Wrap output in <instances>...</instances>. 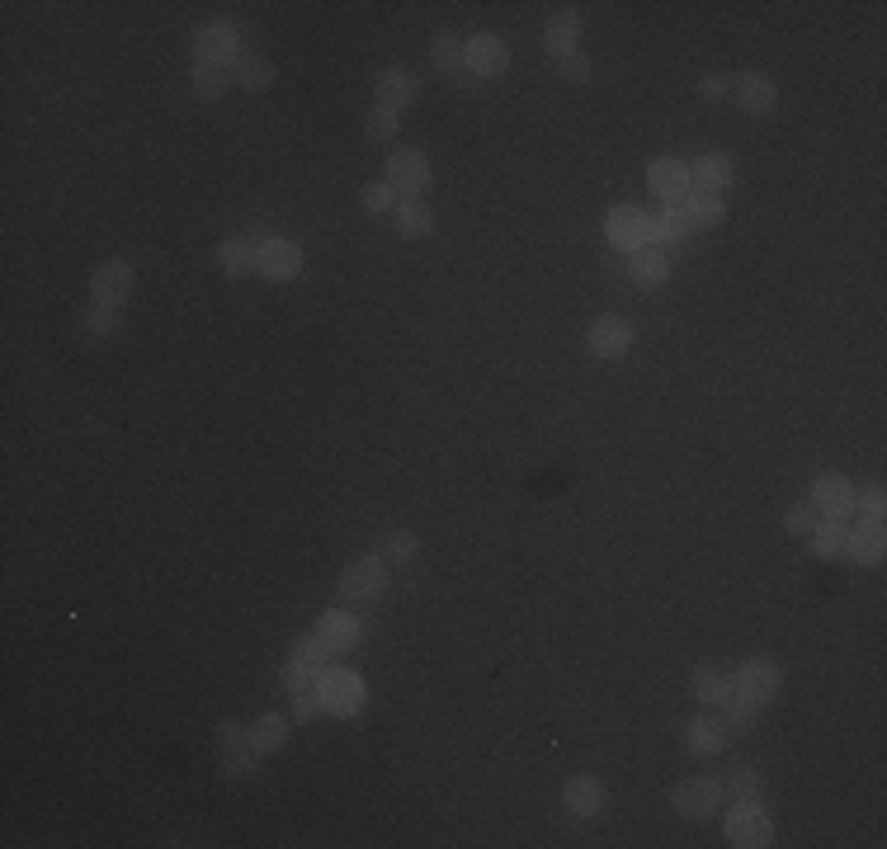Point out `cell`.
<instances>
[{"label": "cell", "mask_w": 887, "mask_h": 849, "mask_svg": "<svg viewBox=\"0 0 887 849\" xmlns=\"http://www.w3.org/2000/svg\"><path fill=\"white\" fill-rule=\"evenodd\" d=\"M317 689H321V703H326V713L335 717H354L364 708V680L354 675V670H335L326 666L317 675Z\"/></svg>", "instance_id": "cell-1"}, {"label": "cell", "mask_w": 887, "mask_h": 849, "mask_svg": "<svg viewBox=\"0 0 887 849\" xmlns=\"http://www.w3.org/2000/svg\"><path fill=\"white\" fill-rule=\"evenodd\" d=\"M241 34H236L232 24H203L199 34H194V57H199L203 67H227V62H236L241 57Z\"/></svg>", "instance_id": "cell-2"}, {"label": "cell", "mask_w": 887, "mask_h": 849, "mask_svg": "<svg viewBox=\"0 0 887 849\" xmlns=\"http://www.w3.org/2000/svg\"><path fill=\"white\" fill-rule=\"evenodd\" d=\"M727 840H732L737 849H760V845H770V840H774L770 816L760 812L755 802H737V807L727 812Z\"/></svg>", "instance_id": "cell-3"}, {"label": "cell", "mask_w": 887, "mask_h": 849, "mask_svg": "<svg viewBox=\"0 0 887 849\" xmlns=\"http://www.w3.org/2000/svg\"><path fill=\"white\" fill-rule=\"evenodd\" d=\"M387 184L402 194V199H416L430 189V161L425 151H392L387 156Z\"/></svg>", "instance_id": "cell-4"}, {"label": "cell", "mask_w": 887, "mask_h": 849, "mask_svg": "<svg viewBox=\"0 0 887 849\" xmlns=\"http://www.w3.org/2000/svg\"><path fill=\"white\" fill-rule=\"evenodd\" d=\"M387 585V562L373 552V557H359V562L345 566V576H340V595L345 600H378Z\"/></svg>", "instance_id": "cell-5"}, {"label": "cell", "mask_w": 887, "mask_h": 849, "mask_svg": "<svg viewBox=\"0 0 887 849\" xmlns=\"http://www.w3.org/2000/svg\"><path fill=\"white\" fill-rule=\"evenodd\" d=\"M604 232H609V241L619 250H642V246H652V217L642 213V208H614L609 213V222H604Z\"/></svg>", "instance_id": "cell-6"}, {"label": "cell", "mask_w": 887, "mask_h": 849, "mask_svg": "<svg viewBox=\"0 0 887 849\" xmlns=\"http://www.w3.org/2000/svg\"><path fill=\"white\" fill-rule=\"evenodd\" d=\"M732 684H737V694L741 699H751V703H770L779 689H784V670L774 666V661H746V666L732 675Z\"/></svg>", "instance_id": "cell-7"}, {"label": "cell", "mask_w": 887, "mask_h": 849, "mask_svg": "<svg viewBox=\"0 0 887 849\" xmlns=\"http://www.w3.org/2000/svg\"><path fill=\"white\" fill-rule=\"evenodd\" d=\"M90 293H95L100 307H118V302L133 293V265H128V260H104V265H95Z\"/></svg>", "instance_id": "cell-8"}, {"label": "cell", "mask_w": 887, "mask_h": 849, "mask_svg": "<svg viewBox=\"0 0 887 849\" xmlns=\"http://www.w3.org/2000/svg\"><path fill=\"white\" fill-rule=\"evenodd\" d=\"M812 505L821 510V519H836V524H845V519L854 515V486L845 482V477H817L812 482Z\"/></svg>", "instance_id": "cell-9"}, {"label": "cell", "mask_w": 887, "mask_h": 849, "mask_svg": "<svg viewBox=\"0 0 887 849\" xmlns=\"http://www.w3.org/2000/svg\"><path fill=\"white\" fill-rule=\"evenodd\" d=\"M463 67L472 76H501L510 67V52H505V43L496 34H477L472 43H463Z\"/></svg>", "instance_id": "cell-10"}, {"label": "cell", "mask_w": 887, "mask_h": 849, "mask_svg": "<svg viewBox=\"0 0 887 849\" xmlns=\"http://www.w3.org/2000/svg\"><path fill=\"white\" fill-rule=\"evenodd\" d=\"M633 321H623V317H600L595 326H590V350L600 354V359H623V354L633 350Z\"/></svg>", "instance_id": "cell-11"}, {"label": "cell", "mask_w": 887, "mask_h": 849, "mask_svg": "<svg viewBox=\"0 0 887 849\" xmlns=\"http://www.w3.org/2000/svg\"><path fill=\"white\" fill-rule=\"evenodd\" d=\"M718 802H722V783H713V779H685L680 788H675V807H680V816H694V821L713 816L718 812Z\"/></svg>", "instance_id": "cell-12"}, {"label": "cell", "mask_w": 887, "mask_h": 849, "mask_svg": "<svg viewBox=\"0 0 887 849\" xmlns=\"http://www.w3.org/2000/svg\"><path fill=\"white\" fill-rule=\"evenodd\" d=\"M317 637L335 651V656H345V651L359 647L364 628H359V618L345 614V609H326V614H321V623H317Z\"/></svg>", "instance_id": "cell-13"}, {"label": "cell", "mask_w": 887, "mask_h": 849, "mask_svg": "<svg viewBox=\"0 0 887 849\" xmlns=\"http://www.w3.org/2000/svg\"><path fill=\"white\" fill-rule=\"evenodd\" d=\"M647 184H652L656 199H666L670 208H675V203L689 194V166H685V161H670V156H661V161H652V170H647Z\"/></svg>", "instance_id": "cell-14"}, {"label": "cell", "mask_w": 887, "mask_h": 849, "mask_svg": "<svg viewBox=\"0 0 887 849\" xmlns=\"http://www.w3.org/2000/svg\"><path fill=\"white\" fill-rule=\"evenodd\" d=\"M298 269H302V250L293 246V241H260V274L274 283H284V279H298Z\"/></svg>", "instance_id": "cell-15"}, {"label": "cell", "mask_w": 887, "mask_h": 849, "mask_svg": "<svg viewBox=\"0 0 887 849\" xmlns=\"http://www.w3.org/2000/svg\"><path fill=\"white\" fill-rule=\"evenodd\" d=\"M628 279L637 288H661L670 279V250L666 246H642L633 250V260H628Z\"/></svg>", "instance_id": "cell-16"}, {"label": "cell", "mask_w": 887, "mask_h": 849, "mask_svg": "<svg viewBox=\"0 0 887 849\" xmlns=\"http://www.w3.org/2000/svg\"><path fill=\"white\" fill-rule=\"evenodd\" d=\"M732 184V161L722 151H708L689 166V189H703V194H722Z\"/></svg>", "instance_id": "cell-17"}, {"label": "cell", "mask_w": 887, "mask_h": 849, "mask_svg": "<svg viewBox=\"0 0 887 849\" xmlns=\"http://www.w3.org/2000/svg\"><path fill=\"white\" fill-rule=\"evenodd\" d=\"M737 100H741V109L765 114V109H774V100H779V85H774V76H765V71H746L737 81Z\"/></svg>", "instance_id": "cell-18"}, {"label": "cell", "mask_w": 887, "mask_h": 849, "mask_svg": "<svg viewBox=\"0 0 887 849\" xmlns=\"http://www.w3.org/2000/svg\"><path fill=\"white\" fill-rule=\"evenodd\" d=\"M232 81L241 90H269L274 85V62H269L265 52H241L232 62Z\"/></svg>", "instance_id": "cell-19"}, {"label": "cell", "mask_w": 887, "mask_h": 849, "mask_svg": "<svg viewBox=\"0 0 887 849\" xmlns=\"http://www.w3.org/2000/svg\"><path fill=\"white\" fill-rule=\"evenodd\" d=\"M675 208L685 213V222H689V227H718V222H722V213H727L718 194H703V189H689V194H685V199H680V203H675Z\"/></svg>", "instance_id": "cell-20"}, {"label": "cell", "mask_w": 887, "mask_h": 849, "mask_svg": "<svg viewBox=\"0 0 887 849\" xmlns=\"http://www.w3.org/2000/svg\"><path fill=\"white\" fill-rule=\"evenodd\" d=\"M416 100V76L411 71H383L378 76V109H406V104Z\"/></svg>", "instance_id": "cell-21"}, {"label": "cell", "mask_w": 887, "mask_h": 849, "mask_svg": "<svg viewBox=\"0 0 887 849\" xmlns=\"http://www.w3.org/2000/svg\"><path fill=\"white\" fill-rule=\"evenodd\" d=\"M218 260L227 274H251V269L260 265V241H255V236H232V241H222Z\"/></svg>", "instance_id": "cell-22"}, {"label": "cell", "mask_w": 887, "mask_h": 849, "mask_svg": "<svg viewBox=\"0 0 887 849\" xmlns=\"http://www.w3.org/2000/svg\"><path fill=\"white\" fill-rule=\"evenodd\" d=\"M284 746H288V717L265 713L251 727V750L255 755H274V750H284Z\"/></svg>", "instance_id": "cell-23"}, {"label": "cell", "mask_w": 887, "mask_h": 849, "mask_svg": "<svg viewBox=\"0 0 887 849\" xmlns=\"http://www.w3.org/2000/svg\"><path fill=\"white\" fill-rule=\"evenodd\" d=\"M694 694H699V703H708V708H722V703L737 694V684L727 680L722 670L699 666V670H694Z\"/></svg>", "instance_id": "cell-24"}, {"label": "cell", "mask_w": 887, "mask_h": 849, "mask_svg": "<svg viewBox=\"0 0 887 849\" xmlns=\"http://www.w3.org/2000/svg\"><path fill=\"white\" fill-rule=\"evenodd\" d=\"M567 807H571L576 816H595V812L604 807V788L590 779V774L571 779V783H567Z\"/></svg>", "instance_id": "cell-25"}, {"label": "cell", "mask_w": 887, "mask_h": 849, "mask_svg": "<svg viewBox=\"0 0 887 849\" xmlns=\"http://www.w3.org/2000/svg\"><path fill=\"white\" fill-rule=\"evenodd\" d=\"M685 741H689L694 755H713V750H722L727 732H722L718 717H694V722H689V732H685Z\"/></svg>", "instance_id": "cell-26"}, {"label": "cell", "mask_w": 887, "mask_h": 849, "mask_svg": "<svg viewBox=\"0 0 887 849\" xmlns=\"http://www.w3.org/2000/svg\"><path fill=\"white\" fill-rule=\"evenodd\" d=\"M845 557L859 566H878L883 562V529H854L850 543H845Z\"/></svg>", "instance_id": "cell-27"}, {"label": "cell", "mask_w": 887, "mask_h": 849, "mask_svg": "<svg viewBox=\"0 0 887 849\" xmlns=\"http://www.w3.org/2000/svg\"><path fill=\"white\" fill-rule=\"evenodd\" d=\"M755 708H760V703H751V699H741V694H732V699L722 703V732L727 736H741V732H751L755 727Z\"/></svg>", "instance_id": "cell-28"}, {"label": "cell", "mask_w": 887, "mask_h": 849, "mask_svg": "<svg viewBox=\"0 0 887 849\" xmlns=\"http://www.w3.org/2000/svg\"><path fill=\"white\" fill-rule=\"evenodd\" d=\"M331 661H335V651H331V647H326V642H321V637H317V633H312V637H302L298 647H293V666H302V670H312V675H321V670L331 666Z\"/></svg>", "instance_id": "cell-29"}, {"label": "cell", "mask_w": 887, "mask_h": 849, "mask_svg": "<svg viewBox=\"0 0 887 849\" xmlns=\"http://www.w3.org/2000/svg\"><path fill=\"white\" fill-rule=\"evenodd\" d=\"M571 48H576V15L562 10V15L548 19V52L553 57H571Z\"/></svg>", "instance_id": "cell-30"}, {"label": "cell", "mask_w": 887, "mask_h": 849, "mask_svg": "<svg viewBox=\"0 0 887 849\" xmlns=\"http://www.w3.org/2000/svg\"><path fill=\"white\" fill-rule=\"evenodd\" d=\"M685 236H689V222H685V213H680V208H670V203H666V208H661V213L652 217V241H661V246H666V241H670V246H675V241H685Z\"/></svg>", "instance_id": "cell-31"}, {"label": "cell", "mask_w": 887, "mask_h": 849, "mask_svg": "<svg viewBox=\"0 0 887 849\" xmlns=\"http://www.w3.org/2000/svg\"><path fill=\"white\" fill-rule=\"evenodd\" d=\"M845 543H850V529L836 524V519H821L817 533H812V548H817L821 557H845Z\"/></svg>", "instance_id": "cell-32"}, {"label": "cell", "mask_w": 887, "mask_h": 849, "mask_svg": "<svg viewBox=\"0 0 887 849\" xmlns=\"http://www.w3.org/2000/svg\"><path fill=\"white\" fill-rule=\"evenodd\" d=\"M430 222H435V213H430L420 199H406L402 208H397V232L402 236H425L430 232Z\"/></svg>", "instance_id": "cell-33"}, {"label": "cell", "mask_w": 887, "mask_h": 849, "mask_svg": "<svg viewBox=\"0 0 887 849\" xmlns=\"http://www.w3.org/2000/svg\"><path fill=\"white\" fill-rule=\"evenodd\" d=\"M222 90H227V71L194 62V95L199 100H222Z\"/></svg>", "instance_id": "cell-34"}, {"label": "cell", "mask_w": 887, "mask_h": 849, "mask_svg": "<svg viewBox=\"0 0 887 849\" xmlns=\"http://www.w3.org/2000/svg\"><path fill=\"white\" fill-rule=\"evenodd\" d=\"M722 793H727L732 802H760V779H755V774H746V769H737L732 779L722 783Z\"/></svg>", "instance_id": "cell-35"}, {"label": "cell", "mask_w": 887, "mask_h": 849, "mask_svg": "<svg viewBox=\"0 0 887 849\" xmlns=\"http://www.w3.org/2000/svg\"><path fill=\"white\" fill-rule=\"evenodd\" d=\"M854 510L864 515V529H883V491L873 486V491H864V496H854Z\"/></svg>", "instance_id": "cell-36"}, {"label": "cell", "mask_w": 887, "mask_h": 849, "mask_svg": "<svg viewBox=\"0 0 887 849\" xmlns=\"http://www.w3.org/2000/svg\"><path fill=\"white\" fill-rule=\"evenodd\" d=\"M378 557H383L387 566L411 562V557H416V533H392V538H387V548L378 552Z\"/></svg>", "instance_id": "cell-37"}, {"label": "cell", "mask_w": 887, "mask_h": 849, "mask_svg": "<svg viewBox=\"0 0 887 849\" xmlns=\"http://www.w3.org/2000/svg\"><path fill=\"white\" fill-rule=\"evenodd\" d=\"M430 57H435L439 71H458V67H463V43H458V38H435Z\"/></svg>", "instance_id": "cell-38"}, {"label": "cell", "mask_w": 887, "mask_h": 849, "mask_svg": "<svg viewBox=\"0 0 887 849\" xmlns=\"http://www.w3.org/2000/svg\"><path fill=\"white\" fill-rule=\"evenodd\" d=\"M817 524H821V510L812 505V500H803L798 510H788V529L803 533V538H812V533H817Z\"/></svg>", "instance_id": "cell-39"}, {"label": "cell", "mask_w": 887, "mask_h": 849, "mask_svg": "<svg viewBox=\"0 0 887 849\" xmlns=\"http://www.w3.org/2000/svg\"><path fill=\"white\" fill-rule=\"evenodd\" d=\"M293 713L307 722V717H317V713H326V703H321V689L317 684H307V689H298L293 694Z\"/></svg>", "instance_id": "cell-40"}, {"label": "cell", "mask_w": 887, "mask_h": 849, "mask_svg": "<svg viewBox=\"0 0 887 849\" xmlns=\"http://www.w3.org/2000/svg\"><path fill=\"white\" fill-rule=\"evenodd\" d=\"M85 331H90V335H114L118 331V312L95 302V307H90V317H85Z\"/></svg>", "instance_id": "cell-41"}, {"label": "cell", "mask_w": 887, "mask_h": 849, "mask_svg": "<svg viewBox=\"0 0 887 849\" xmlns=\"http://www.w3.org/2000/svg\"><path fill=\"white\" fill-rule=\"evenodd\" d=\"M369 137H373V142L397 137V114H392V109H373V114H369Z\"/></svg>", "instance_id": "cell-42"}, {"label": "cell", "mask_w": 887, "mask_h": 849, "mask_svg": "<svg viewBox=\"0 0 887 849\" xmlns=\"http://www.w3.org/2000/svg\"><path fill=\"white\" fill-rule=\"evenodd\" d=\"M392 199H397V189H392V184H369V189H364V208H369V213H387V208H392Z\"/></svg>", "instance_id": "cell-43"}, {"label": "cell", "mask_w": 887, "mask_h": 849, "mask_svg": "<svg viewBox=\"0 0 887 849\" xmlns=\"http://www.w3.org/2000/svg\"><path fill=\"white\" fill-rule=\"evenodd\" d=\"M255 760H260V755H255L251 746H246V750H227V774H232V779H246V774H255Z\"/></svg>", "instance_id": "cell-44"}, {"label": "cell", "mask_w": 887, "mask_h": 849, "mask_svg": "<svg viewBox=\"0 0 887 849\" xmlns=\"http://www.w3.org/2000/svg\"><path fill=\"white\" fill-rule=\"evenodd\" d=\"M218 741H222V750H246V746H251V727H241V722H222Z\"/></svg>", "instance_id": "cell-45"}, {"label": "cell", "mask_w": 887, "mask_h": 849, "mask_svg": "<svg viewBox=\"0 0 887 849\" xmlns=\"http://www.w3.org/2000/svg\"><path fill=\"white\" fill-rule=\"evenodd\" d=\"M279 680H284V689H288V694H298V689H307V684H317V675H312V670H302V666H293V661H288V666L279 670Z\"/></svg>", "instance_id": "cell-46"}, {"label": "cell", "mask_w": 887, "mask_h": 849, "mask_svg": "<svg viewBox=\"0 0 887 849\" xmlns=\"http://www.w3.org/2000/svg\"><path fill=\"white\" fill-rule=\"evenodd\" d=\"M562 76H567V81H586V76H590V62L571 52V57H562Z\"/></svg>", "instance_id": "cell-47"}, {"label": "cell", "mask_w": 887, "mask_h": 849, "mask_svg": "<svg viewBox=\"0 0 887 849\" xmlns=\"http://www.w3.org/2000/svg\"><path fill=\"white\" fill-rule=\"evenodd\" d=\"M727 85H732V81L713 71V76H703V85H699V90H703V95H708V100H722V95H727Z\"/></svg>", "instance_id": "cell-48"}]
</instances>
